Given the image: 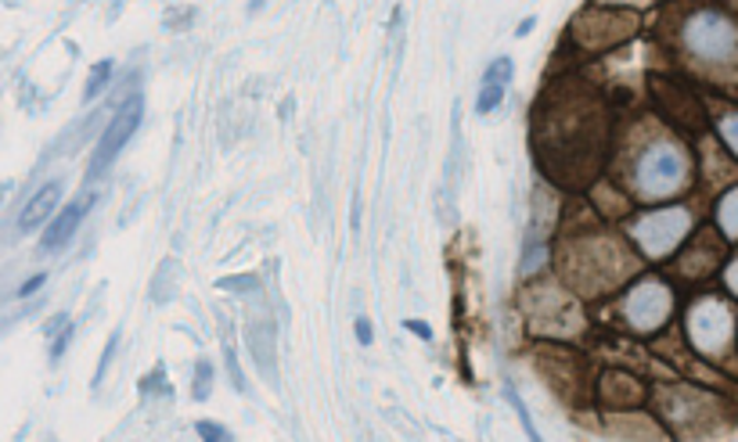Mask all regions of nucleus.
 Returning <instances> with one entry per match:
<instances>
[{
    "label": "nucleus",
    "instance_id": "obj_27",
    "mask_svg": "<svg viewBox=\"0 0 738 442\" xmlns=\"http://www.w3.org/2000/svg\"><path fill=\"white\" fill-rule=\"evenodd\" d=\"M404 327H407V331H415V335H418V338H426V342L432 338V327H429V324H421V321H407Z\"/></svg>",
    "mask_w": 738,
    "mask_h": 442
},
{
    "label": "nucleus",
    "instance_id": "obj_14",
    "mask_svg": "<svg viewBox=\"0 0 738 442\" xmlns=\"http://www.w3.org/2000/svg\"><path fill=\"white\" fill-rule=\"evenodd\" d=\"M717 224H720V230H724V238H738V187H731L728 195L720 198V205H717Z\"/></svg>",
    "mask_w": 738,
    "mask_h": 442
},
{
    "label": "nucleus",
    "instance_id": "obj_6",
    "mask_svg": "<svg viewBox=\"0 0 738 442\" xmlns=\"http://www.w3.org/2000/svg\"><path fill=\"white\" fill-rule=\"evenodd\" d=\"M731 327H735L731 306L728 302H720V299H703L688 310V338H692L695 349L706 353V356H717V353L728 349Z\"/></svg>",
    "mask_w": 738,
    "mask_h": 442
},
{
    "label": "nucleus",
    "instance_id": "obj_23",
    "mask_svg": "<svg viewBox=\"0 0 738 442\" xmlns=\"http://www.w3.org/2000/svg\"><path fill=\"white\" fill-rule=\"evenodd\" d=\"M221 288L224 292H249V288H256V278H224Z\"/></svg>",
    "mask_w": 738,
    "mask_h": 442
},
{
    "label": "nucleus",
    "instance_id": "obj_31",
    "mask_svg": "<svg viewBox=\"0 0 738 442\" xmlns=\"http://www.w3.org/2000/svg\"><path fill=\"white\" fill-rule=\"evenodd\" d=\"M159 385H162V367H159V370H156V375H152V378H148V381H141V392H145V396H148V392H156V389H159Z\"/></svg>",
    "mask_w": 738,
    "mask_h": 442
},
{
    "label": "nucleus",
    "instance_id": "obj_22",
    "mask_svg": "<svg viewBox=\"0 0 738 442\" xmlns=\"http://www.w3.org/2000/svg\"><path fill=\"white\" fill-rule=\"evenodd\" d=\"M227 370H231V381H235V389H238V392H245V378H242L238 356H235V349H231V345H227Z\"/></svg>",
    "mask_w": 738,
    "mask_h": 442
},
{
    "label": "nucleus",
    "instance_id": "obj_2",
    "mask_svg": "<svg viewBox=\"0 0 738 442\" xmlns=\"http://www.w3.org/2000/svg\"><path fill=\"white\" fill-rule=\"evenodd\" d=\"M685 47L695 62L728 68L738 62V25L720 11H695L685 22Z\"/></svg>",
    "mask_w": 738,
    "mask_h": 442
},
{
    "label": "nucleus",
    "instance_id": "obj_16",
    "mask_svg": "<svg viewBox=\"0 0 738 442\" xmlns=\"http://www.w3.org/2000/svg\"><path fill=\"white\" fill-rule=\"evenodd\" d=\"M501 98H504V83H483L480 101H475V112H480V116L494 112V108L501 105Z\"/></svg>",
    "mask_w": 738,
    "mask_h": 442
},
{
    "label": "nucleus",
    "instance_id": "obj_20",
    "mask_svg": "<svg viewBox=\"0 0 738 442\" xmlns=\"http://www.w3.org/2000/svg\"><path fill=\"white\" fill-rule=\"evenodd\" d=\"M504 396H509V403L518 410V421H523V428H526V435L530 439H537V428H533V421H530V413H526V407H523V399H518L512 389H504Z\"/></svg>",
    "mask_w": 738,
    "mask_h": 442
},
{
    "label": "nucleus",
    "instance_id": "obj_17",
    "mask_svg": "<svg viewBox=\"0 0 738 442\" xmlns=\"http://www.w3.org/2000/svg\"><path fill=\"white\" fill-rule=\"evenodd\" d=\"M509 79H512V58H498V62H490V68H486L483 83H504V87H509Z\"/></svg>",
    "mask_w": 738,
    "mask_h": 442
},
{
    "label": "nucleus",
    "instance_id": "obj_4",
    "mask_svg": "<svg viewBox=\"0 0 738 442\" xmlns=\"http://www.w3.org/2000/svg\"><path fill=\"white\" fill-rule=\"evenodd\" d=\"M141 119H145V98H141V94H130V98L116 108L113 122H108V130L101 133L98 148H94L90 165H87V176H90V181H98V176L108 170V165H113V162L119 159V151L127 148V141H130L133 133H138Z\"/></svg>",
    "mask_w": 738,
    "mask_h": 442
},
{
    "label": "nucleus",
    "instance_id": "obj_13",
    "mask_svg": "<svg viewBox=\"0 0 738 442\" xmlns=\"http://www.w3.org/2000/svg\"><path fill=\"white\" fill-rule=\"evenodd\" d=\"M717 252H720V248L709 241V234H703L699 245H695L692 252L685 256V262H681V270H685L688 278H703V273H709L717 267Z\"/></svg>",
    "mask_w": 738,
    "mask_h": 442
},
{
    "label": "nucleus",
    "instance_id": "obj_5",
    "mask_svg": "<svg viewBox=\"0 0 738 442\" xmlns=\"http://www.w3.org/2000/svg\"><path fill=\"white\" fill-rule=\"evenodd\" d=\"M692 230V213L688 209H663V213H649L641 216L631 227V238L638 241V248L652 259L670 256L674 248L685 241V234Z\"/></svg>",
    "mask_w": 738,
    "mask_h": 442
},
{
    "label": "nucleus",
    "instance_id": "obj_18",
    "mask_svg": "<svg viewBox=\"0 0 738 442\" xmlns=\"http://www.w3.org/2000/svg\"><path fill=\"white\" fill-rule=\"evenodd\" d=\"M210 392H213V367L202 360L195 370V399H210Z\"/></svg>",
    "mask_w": 738,
    "mask_h": 442
},
{
    "label": "nucleus",
    "instance_id": "obj_11",
    "mask_svg": "<svg viewBox=\"0 0 738 442\" xmlns=\"http://www.w3.org/2000/svg\"><path fill=\"white\" fill-rule=\"evenodd\" d=\"M601 396H606L609 407H634V403L645 399V389H641L631 375L612 370V375H606V381H601Z\"/></svg>",
    "mask_w": 738,
    "mask_h": 442
},
{
    "label": "nucleus",
    "instance_id": "obj_12",
    "mask_svg": "<svg viewBox=\"0 0 738 442\" xmlns=\"http://www.w3.org/2000/svg\"><path fill=\"white\" fill-rule=\"evenodd\" d=\"M249 349H253V360L264 367V375L275 381L278 378V370H275V338H270L267 324H253L249 327Z\"/></svg>",
    "mask_w": 738,
    "mask_h": 442
},
{
    "label": "nucleus",
    "instance_id": "obj_30",
    "mask_svg": "<svg viewBox=\"0 0 738 442\" xmlns=\"http://www.w3.org/2000/svg\"><path fill=\"white\" fill-rule=\"evenodd\" d=\"M40 284H44V273H36V278H33V281H25V284L19 288V295H22V299H25V295H33V292H36V288H40Z\"/></svg>",
    "mask_w": 738,
    "mask_h": 442
},
{
    "label": "nucleus",
    "instance_id": "obj_3",
    "mask_svg": "<svg viewBox=\"0 0 738 442\" xmlns=\"http://www.w3.org/2000/svg\"><path fill=\"white\" fill-rule=\"evenodd\" d=\"M569 273L577 278L584 292H601V288L620 284L627 273V262L620 256V245L609 238L584 241L569 252Z\"/></svg>",
    "mask_w": 738,
    "mask_h": 442
},
{
    "label": "nucleus",
    "instance_id": "obj_19",
    "mask_svg": "<svg viewBox=\"0 0 738 442\" xmlns=\"http://www.w3.org/2000/svg\"><path fill=\"white\" fill-rule=\"evenodd\" d=\"M720 137H724V144H728L735 151V159H738V112L720 119Z\"/></svg>",
    "mask_w": 738,
    "mask_h": 442
},
{
    "label": "nucleus",
    "instance_id": "obj_25",
    "mask_svg": "<svg viewBox=\"0 0 738 442\" xmlns=\"http://www.w3.org/2000/svg\"><path fill=\"white\" fill-rule=\"evenodd\" d=\"M116 345H119V335H113V338H108V345H105V356H101V367H98V385H101V378H105L108 364H113V353H116Z\"/></svg>",
    "mask_w": 738,
    "mask_h": 442
},
{
    "label": "nucleus",
    "instance_id": "obj_9",
    "mask_svg": "<svg viewBox=\"0 0 738 442\" xmlns=\"http://www.w3.org/2000/svg\"><path fill=\"white\" fill-rule=\"evenodd\" d=\"M87 209H90V198H79L73 205H65V209L51 219V227L44 230V241H40V248H44V252H62V248L73 241V234L79 230V219H84Z\"/></svg>",
    "mask_w": 738,
    "mask_h": 442
},
{
    "label": "nucleus",
    "instance_id": "obj_21",
    "mask_svg": "<svg viewBox=\"0 0 738 442\" xmlns=\"http://www.w3.org/2000/svg\"><path fill=\"white\" fill-rule=\"evenodd\" d=\"M544 259H548V248H544V245H530V252L523 259V273H533Z\"/></svg>",
    "mask_w": 738,
    "mask_h": 442
},
{
    "label": "nucleus",
    "instance_id": "obj_29",
    "mask_svg": "<svg viewBox=\"0 0 738 442\" xmlns=\"http://www.w3.org/2000/svg\"><path fill=\"white\" fill-rule=\"evenodd\" d=\"M357 342H361V345H372V324H367L364 316L357 321Z\"/></svg>",
    "mask_w": 738,
    "mask_h": 442
},
{
    "label": "nucleus",
    "instance_id": "obj_10",
    "mask_svg": "<svg viewBox=\"0 0 738 442\" xmlns=\"http://www.w3.org/2000/svg\"><path fill=\"white\" fill-rule=\"evenodd\" d=\"M58 198H62V181H51V184L40 187L36 195L25 202V209L19 216V230L30 234L36 227H44L47 219L54 216V209H58Z\"/></svg>",
    "mask_w": 738,
    "mask_h": 442
},
{
    "label": "nucleus",
    "instance_id": "obj_24",
    "mask_svg": "<svg viewBox=\"0 0 738 442\" xmlns=\"http://www.w3.org/2000/svg\"><path fill=\"white\" fill-rule=\"evenodd\" d=\"M69 338H73V327L65 324V327H62V335L54 338V345H51V360H58V356L65 353V345H69Z\"/></svg>",
    "mask_w": 738,
    "mask_h": 442
},
{
    "label": "nucleus",
    "instance_id": "obj_8",
    "mask_svg": "<svg viewBox=\"0 0 738 442\" xmlns=\"http://www.w3.org/2000/svg\"><path fill=\"white\" fill-rule=\"evenodd\" d=\"M638 30V19L631 11H587V15L577 22V36L584 47H612L623 44L627 36Z\"/></svg>",
    "mask_w": 738,
    "mask_h": 442
},
{
    "label": "nucleus",
    "instance_id": "obj_7",
    "mask_svg": "<svg viewBox=\"0 0 738 442\" xmlns=\"http://www.w3.org/2000/svg\"><path fill=\"white\" fill-rule=\"evenodd\" d=\"M623 310L634 331L652 335V331H660L666 324L670 310H674V292H670L663 281H641L634 292L627 295Z\"/></svg>",
    "mask_w": 738,
    "mask_h": 442
},
{
    "label": "nucleus",
    "instance_id": "obj_1",
    "mask_svg": "<svg viewBox=\"0 0 738 442\" xmlns=\"http://www.w3.org/2000/svg\"><path fill=\"white\" fill-rule=\"evenodd\" d=\"M688 176H692V162L685 155V148L660 141L638 159L634 184L641 198H670L677 195V191H685Z\"/></svg>",
    "mask_w": 738,
    "mask_h": 442
},
{
    "label": "nucleus",
    "instance_id": "obj_26",
    "mask_svg": "<svg viewBox=\"0 0 738 442\" xmlns=\"http://www.w3.org/2000/svg\"><path fill=\"white\" fill-rule=\"evenodd\" d=\"M199 435H202V439H216V442L227 439L224 428H221V424H213V421H202V424H199Z\"/></svg>",
    "mask_w": 738,
    "mask_h": 442
},
{
    "label": "nucleus",
    "instance_id": "obj_15",
    "mask_svg": "<svg viewBox=\"0 0 738 442\" xmlns=\"http://www.w3.org/2000/svg\"><path fill=\"white\" fill-rule=\"evenodd\" d=\"M113 68H116V65L108 62V58L90 68V79H87V87H84V101H94V98H98V94L108 87V79H113Z\"/></svg>",
    "mask_w": 738,
    "mask_h": 442
},
{
    "label": "nucleus",
    "instance_id": "obj_28",
    "mask_svg": "<svg viewBox=\"0 0 738 442\" xmlns=\"http://www.w3.org/2000/svg\"><path fill=\"white\" fill-rule=\"evenodd\" d=\"M724 281H728V288H731V295H738V259L731 262L728 270H724Z\"/></svg>",
    "mask_w": 738,
    "mask_h": 442
}]
</instances>
